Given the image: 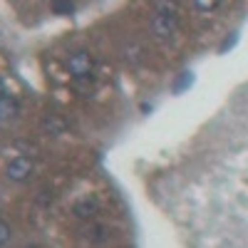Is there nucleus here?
<instances>
[{
    "mask_svg": "<svg viewBox=\"0 0 248 248\" xmlns=\"http://www.w3.org/2000/svg\"><path fill=\"white\" fill-rule=\"evenodd\" d=\"M57 13H72V3L70 0H55V5H52Z\"/></svg>",
    "mask_w": 248,
    "mask_h": 248,
    "instance_id": "8",
    "label": "nucleus"
},
{
    "mask_svg": "<svg viewBox=\"0 0 248 248\" xmlns=\"http://www.w3.org/2000/svg\"><path fill=\"white\" fill-rule=\"evenodd\" d=\"M30 174H32V161L28 156H17L8 164V176L13 181H25L30 179Z\"/></svg>",
    "mask_w": 248,
    "mask_h": 248,
    "instance_id": "3",
    "label": "nucleus"
},
{
    "mask_svg": "<svg viewBox=\"0 0 248 248\" xmlns=\"http://www.w3.org/2000/svg\"><path fill=\"white\" fill-rule=\"evenodd\" d=\"M221 5V0H194V8L199 13H214Z\"/></svg>",
    "mask_w": 248,
    "mask_h": 248,
    "instance_id": "6",
    "label": "nucleus"
},
{
    "mask_svg": "<svg viewBox=\"0 0 248 248\" xmlns=\"http://www.w3.org/2000/svg\"><path fill=\"white\" fill-rule=\"evenodd\" d=\"M94 211H97V201L94 199H85V201H79L75 206V214L79 218H90V216H94Z\"/></svg>",
    "mask_w": 248,
    "mask_h": 248,
    "instance_id": "5",
    "label": "nucleus"
},
{
    "mask_svg": "<svg viewBox=\"0 0 248 248\" xmlns=\"http://www.w3.org/2000/svg\"><path fill=\"white\" fill-rule=\"evenodd\" d=\"M17 109H20V105H17V99L13 94H0V119L15 117Z\"/></svg>",
    "mask_w": 248,
    "mask_h": 248,
    "instance_id": "4",
    "label": "nucleus"
},
{
    "mask_svg": "<svg viewBox=\"0 0 248 248\" xmlns=\"http://www.w3.org/2000/svg\"><path fill=\"white\" fill-rule=\"evenodd\" d=\"M10 236H13V231H10V226H8L5 221H0V246H5V243L10 241Z\"/></svg>",
    "mask_w": 248,
    "mask_h": 248,
    "instance_id": "7",
    "label": "nucleus"
},
{
    "mask_svg": "<svg viewBox=\"0 0 248 248\" xmlns=\"http://www.w3.org/2000/svg\"><path fill=\"white\" fill-rule=\"evenodd\" d=\"M176 28H179V5H176V0H159L156 10H154V17H152L154 35L167 40L176 32Z\"/></svg>",
    "mask_w": 248,
    "mask_h": 248,
    "instance_id": "1",
    "label": "nucleus"
},
{
    "mask_svg": "<svg viewBox=\"0 0 248 248\" xmlns=\"http://www.w3.org/2000/svg\"><path fill=\"white\" fill-rule=\"evenodd\" d=\"M0 94H5V85H3V79H0Z\"/></svg>",
    "mask_w": 248,
    "mask_h": 248,
    "instance_id": "9",
    "label": "nucleus"
},
{
    "mask_svg": "<svg viewBox=\"0 0 248 248\" xmlns=\"http://www.w3.org/2000/svg\"><path fill=\"white\" fill-rule=\"evenodd\" d=\"M67 70L75 79H90L92 72H94V62H92V55L85 52V50H79L75 55H70L67 60Z\"/></svg>",
    "mask_w": 248,
    "mask_h": 248,
    "instance_id": "2",
    "label": "nucleus"
}]
</instances>
